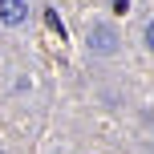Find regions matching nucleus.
<instances>
[{
    "label": "nucleus",
    "mask_w": 154,
    "mask_h": 154,
    "mask_svg": "<svg viewBox=\"0 0 154 154\" xmlns=\"http://www.w3.org/2000/svg\"><path fill=\"white\" fill-rule=\"evenodd\" d=\"M85 45H89V53L109 57V53L118 49V29H109V24H89V32H85Z\"/></svg>",
    "instance_id": "nucleus-1"
},
{
    "label": "nucleus",
    "mask_w": 154,
    "mask_h": 154,
    "mask_svg": "<svg viewBox=\"0 0 154 154\" xmlns=\"http://www.w3.org/2000/svg\"><path fill=\"white\" fill-rule=\"evenodd\" d=\"M146 49H150V53H154V20L146 24Z\"/></svg>",
    "instance_id": "nucleus-3"
},
{
    "label": "nucleus",
    "mask_w": 154,
    "mask_h": 154,
    "mask_svg": "<svg viewBox=\"0 0 154 154\" xmlns=\"http://www.w3.org/2000/svg\"><path fill=\"white\" fill-rule=\"evenodd\" d=\"M29 20V4L24 0H0V24H8V29H16V24Z\"/></svg>",
    "instance_id": "nucleus-2"
}]
</instances>
